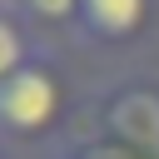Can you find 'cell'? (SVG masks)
I'll return each instance as SVG.
<instances>
[{
  "label": "cell",
  "mask_w": 159,
  "mask_h": 159,
  "mask_svg": "<svg viewBox=\"0 0 159 159\" xmlns=\"http://www.w3.org/2000/svg\"><path fill=\"white\" fill-rule=\"evenodd\" d=\"M80 109V89L65 70V60L55 55V45H45L30 65H20L5 84H0V139L5 144H50L70 129Z\"/></svg>",
  "instance_id": "1"
},
{
  "label": "cell",
  "mask_w": 159,
  "mask_h": 159,
  "mask_svg": "<svg viewBox=\"0 0 159 159\" xmlns=\"http://www.w3.org/2000/svg\"><path fill=\"white\" fill-rule=\"evenodd\" d=\"M159 30V0H80V40L129 50Z\"/></svg>",
  "instance_id": "3"
},
{
  "label": "cell",
  "mask_w": 159,
  "mask_h": 159,
  "mask_svg": "<svg viewBox=\"0 0 159 159\" xmlns=\"http://www.w3.org/2000/svg\"><path fill=\"white\" fill-rule=\"evenodd\" d=\"M45 45H50V40L25 20V10H20L15 0H0V84H5L20 65H30Z\"/></svg>",
  "instance_id": "4"
},
{
  "label": "cell",
  "mask_w": 159,
  "mask_h": 159,
  "mask_svg": "<svg viewBox=\"0 0 159 159\" xmlns=\"http://www.w3.org/2000/svg\"><path fill=\"white\" fill-rule=\"evenodd\" d=\"M84 119L94 134H109L139 154H159V84H114Z\"/></svg>",
  "instance_id": "2"
},
{
  "label": "cell",
  "mask_w": 159,
  "mask_h": 159,
  "mask_svg": "<svg viewBox=\"0 0 159 159\" xmlns=\"http://www.w3.org/2000/svg\"><path fill=\"white\" fill-rule=\"evenodd\" d=\"M0 159H10V144H5V139H0Z\"/></svg>",
  "instance_id": "6"
},
{
  "label": "cell",
  "mask_w": 159,
  "mask_h": 159,
  "mask_svg": "<svg viewBox=\"0 0 159 159\" xmlns=\"http://www.w3.org/2000/svg\"><path fill=\"white\" fill-rule=\"evenodd\" d=\"M25 10V20L45 35V40H60V35H80V0H15Z\"/></svg>",
  "instance_id": "5"
}]
</instances>
